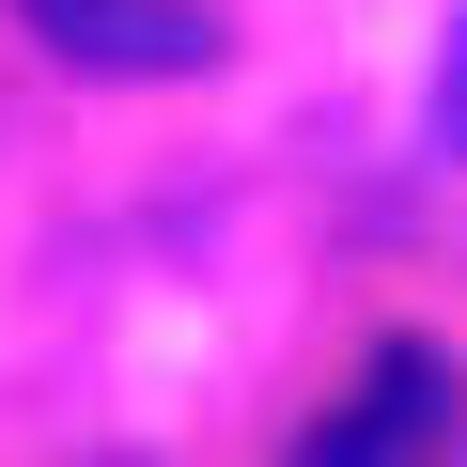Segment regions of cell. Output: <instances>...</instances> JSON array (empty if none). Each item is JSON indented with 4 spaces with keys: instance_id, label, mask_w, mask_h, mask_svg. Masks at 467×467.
Instances as JSON below:
<instances>
[{
    "instance_id": "6da1fadb",
    "label": "cell",
    "mask_w": 467,
    "mask_h": 467,
    "mask_svg": "<svg viewBox=\"0 0 467 467\" xmlns=\"http://www.w3.org/2000/svg\"><path fill=\"white\" fill-rule=\"evenodd\" d=\"M451 420H467L451 343H374V358H358V389L296 436V467H436V451H451Z\"/></svg>"
},
{
    "instance_id": "7a4b0ae2",
    "label": "cell",
    "mask_w": 467,
    "mask_h": 467,
    "mask_svg": "<svg viewBox=\"0 0 467 467\" xmlns=\"http://www.w3.org/2000/svg\"><path fill=\"white\" fill-rule=\"evenodd\" d=\"M16 32L78 78H202L218 63V16L202 0H16Z\"/></svg>"
},
{
    "instance_id": "3957f363",
    "label": "cell",
    "mask_w": 467,
    "mask_h": 467,
    "mask_svg": "<svg viewBox=\"0 0 467 467\" xmlns=\"http://www.w3.org/2000/svg\"><path fill=\"white\" fill-rule=\"evenodd\" d=\"M420 156H436V171H467V16L436 32V78H420Z\"/></svg>"
}]
</instances>
